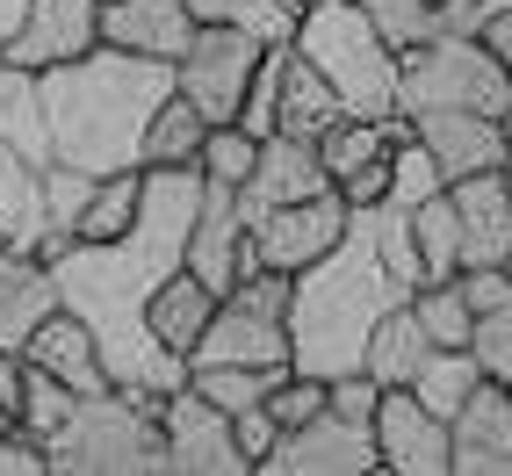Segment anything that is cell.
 Segmentation results:
<instances>
[{
  "instance_id": "6da1fadb",
  "label": "cell",
  "mask_w": 512,
  "mask_h": 476,
  "mask_svg": "<svg viewBox=\"0 0 512 476\" xmlns=\"http://www.w3.org/2000/svg\"><path fill=\"white\" fill-rule=\"evenodd\" d=\"M195 202H202L195 166H145V195H138L130 231L73 238V246L51 260L58 303L73 318H87L101 361H109V383L130 390V397H145V404H159L166 390L188 383V361L145 332V303H152V289L174 275V267H188Z\"/></svg>"
},
{
  "instance_id": "7a4b0ae2",
  "label": "cell",
  "mask_w": 512,
  "mask_h": 476,
  "mask_svg": "<svg viewBox=\"0 0 512 476\" xmlns=\"http://www.w3.org/2000/svg\"><path fill=\"white\" fill-rule=\"evenodd\" d=\"M44 94V145L51 166H80V174H123L145 152V123L159 116V101L174 94V65L94 44L87 58H65L51 73H37Z\"/></svg>"
},
{
  "instance_id": "3957f363",
  "label": "cell",
  "mask_w": 512,
  "mask_h": 476,
  "mask_svg": "<svg viewBox=\"0 0 512 476\" xmlns=\"http://www.w3.org/2000/svg\"><path fill=\"white\" fill-rule=\"evenodd\" d=\"M404 296H412V282L383 260L368 217L354 210L347 238L289 275V318H282L289 325V368H296V376H318V383L354 376L375 318L397 311Z\"/></svg>"
},
{
  "instance_id": "277c9868",
  "label": "cell",
  "mask_w": 512,
  "mask_h": 476,
  "mask_svg": "<svg viewBox=\"0 0 512 476\" xmlns=\"http://www.w3.org/2000/svg\"><path fill=\"white\" fill-rule=\"evenodd\" d=\"M289 51L339 94L347 116H397V51L354 0H311L296 15Z\"/></svg>"
},
{
  "instance_id": "5b68a950",
  "label": "cell",
  "mask_w": 512,
  "mask_h": 476,
  "mask_svg": "<svg viewBox=\"0 0 512 476\" xmlns=\"http://www.w3.org/2000/svg\"><path fill=\"white\" fill-rule=\"evenodd\" d=\"M51 476H166L159 448V404L130 390H87L65 426L44 440Z\"/></svg>"
},
{
  "instance_id": "8992f818",
  "label": "cell",
  "mask_w": 512,
  "mask_h": 476,
  "mask_svg": "<svg viewBox=\"0 0 512 476\" xmlns=\"http://www.w3.org/2000/svg\"><path fill=\"white\" fill-rule=\"evenodd\" d=\"M419 109H476V116H505L512 109V73L484 37L462 29H433L426 44L397 51V116Z\"/></svg>"
},
{
  "instance_id": "52a82bcc",
  "label": "cell",
  "mask_w": 512,
  "mask_h": 476,
  "mask_svg": "<svg viewBox=\"0 0 512 476\" xmlns=\"http://www.w3.org/2000/svg\"><path fill=\"white\" fill-rule=\"evenodd\" d=\"M347 195L325 188V195H303V202H282V210H260L246 224V246H238V275H253V267H275V275H296V267H311L318 253H332L339 238H347Z\"/></svg>"
},
{
  "instance_id": "ba28073f",
  "label": "cell",
  "mask_w": 512,
  "mask_h": 476,
  "mask_svg": "<svg viewBox=\"0 0 512 476\" xmlns=\"http://www.w3.org/2000/svg\"><path fill=\"white\" fill-rule=\"evenodd\" d=\"M267 51H275V44H253V37L217 29V22H195V44L174 65V94L195 101L202 123H238V101H246V87H253Z\"/></svg>"
},
{
  "instance_id": "9c48e42d",
  "label": "cell",
  "mask_w": 512,
  "mask_h": 476,
  "mask_svg": "<svg viewBox=\"0 0 512 476\" xmlns=\"http://www.w3.org/2000/svg\"><path fill=\"white\" fill-rule=\"evenodd\" d=\"M159 448H166V476H253V462L238 455V433L195 383L159 397Z\"/></svg>"
},
{
  "instance_id": "30bf717a",
  "label": "cell",
  "mask_w": 512,
  "mask_h": 476,
  "mask_svg": "<svg viewBox=\"0 0 512 476\" xmlns=\"http://www.w3.org/2000/svg\"><path fill=\"white\" fill-rule=\"evenodd\" d=\"M375 469H383V455H375L368 419H347L332 404L303 426H282V440L260 462V476H375Z\"/></svg>"
},
{
  "instance_id": "8fae6325",
  "label": "cell",
  "mask_w": 512,
  "mask_h": 476,
  "mask_svg": "<svg viewBox=\"0 0 512 476\" xmlns=\"http://www.w3.org/2000/svg\"><path fill=\"white\" fill-rule=\"evenodd\" d=\"M368 433L390 476H448V419H433L412 390H375Z\"/></svg>"
},
{
  "instance_id": "7c38bea8",
  "label": "cell",
  "mask_w": 512,
  "mask_h": 476,
  "mask_svg": "<svg viewBox=\"0 0 512 476\" xmlns=\"http://www.w3.org/2000/svg\"><path fill=\"white\" fill-rule=\"evenodd\" d=\"M94 44H101V0H29V15L0 58L22 73H51L65 58H87Z\"/></svg>"
},
{
  "instance_id": "4fadbf2b",
  "label": "cell",
  "mask_w": 512,
  "mask_h": 476,
  "mask_svg": "<svg viewBox=\"0 0 512 476\" xmlns=\"http://www.w3.org/2000/svg\"><path fill=\"white\" fill-rule=\"evenodd\" d=\"M448 476H512V390L476 383L448 419Z\"/></svg>"
},
{
  "instance_id": "5bb4252c",
  "label": "cell",
  "mask_w": 512,
  "mask_h": 476,
  "mask_svg": "<svg viewBox=\"0 0 512 476\" xmlns=\"http://www.w3.org/2000/svg\"><path fill=\"white\" fill-rule=\"evenodd\" d=\"M195 361L289 368V325H282V311H260V303H246V296H217V311H210V325H202L188 368Z\"/></svg>"
},
{
  "instance_id": "9a60e30c",
  "label": "cell",
  "mask_w": 512,
  "mask_h": 476,
  "mask_svg": "<svg viewBox=\"0 0 512 476\" xmlns=\"http://www.w3.org/2000/svg\"><path fill=\"white\" fill-rule=\"evenodd\" d=\"M404 123H412V138L433 152L440 181H469V174H491V166H512L498 116H476V109H419V116H404Z\"/></svg>"
},
{
  "instance_id": "2e32d148",
  "label": "cell",
  "mask_w": 512,
  "mask_h": 476,
  "mask_svg": "<svg viewBox=\"0 0 512 476\" xmlns=\"http://www.w3.org/2000/svg\"><path fill=\"white\" fill-rule=\"evenodd\" d=\"M332 174H325V159L311 138H289V130H275V138H260V159H253V174L246 188H238V210H246V224L260 210H282V202H303V195H325Z\"/></svg>"
},
{
  "instance_id": "e0dca14e",
  "label": "cell",
  "mask_w": 512,
  "mask_h": 476,
  "mask_svg": "<svg viewBox=\"0 0 512 476\" xmlns=\"http://www.w3.org/2000/svg\"><path fill=\"white\" fill-rule=\"evenodd\" d=\"M455 202V238H462V267H498L512 253V174L491 166V174L448 181Z\"/></svg>"
},
{
  "instance_id": "ac0fdd59",
  "label": "cell",
  "mask_w": 512,
  "mask_h": 476,
  "mask_svg": "<svg viewBox=\"0 0 512 476\" xmlns=\"http://www.w3.org/2000/svg\"><path fill=\"white\" fill-rule=\"evenodd\" d=\"M101 44L181 65V51L195 44V8L188 0H101Z\"/></svg>"
},
{
  "instance_id": "d6986e66",
  "label": "cell",
  "mask_w": 512,
  "mask_h": 476,
  "mask_svg": "<svg viewBox=\"0 0 512 476\" xmlns=\"http://www.w3.org/2000/svg\"><path fill=\"white\" fill-rule=\"evenodd\" d=\"M22 361L44 368V376H58L65 390H80V397H87V390H116V383H109V361H101L94 332H87V318H73L65 303L22 339Z\"/></svg>"
},
{
  "instance_id": "ffe728a7",
  "label": "cell",
  "mask_w": 512,
  "mask_h": 476,
  "mask_svg": "<svg viewBox=\"0 0 512 476\" xmlns=\"http://www.w3.org/2000/svg\"><path fill=\"white\" fill-rule=\"evenodd\" d=\"M238 246H246V210H238V188L202 181L195 224H188V267H195L217 296L238 282Z\"/></svg>"
},
{
  "instance_id": "44dd1931",
  "label": "cell",
  "mask_w": 512,
  "mask_h": 476,
  "mask_svg": "<svg viewBox=\"0 0 512 476\" xmlns=\"http://www.w3.org/2000/svg\"><path fill=\"white\" fill-rule=\"evenodd\" d=\"M51 311H58L51 260L22 253V246H0V354H22V339L37 332Z\"/></svg>"
},
{
  "instance_id": "7402d4cb",
  "label": "cell",
  "mask_w": 512,
  "mask_h": 476,
  "mask_svg": "<svg viewBox=\"0 0 512 476\" xmlns=\"http://www.w3.org/2000/svg\"><path fill=\"white\" fill-rule=\"evenodd\" d=\"M0 238L22 253H37L51 238V195H44V166L15 152L8 138H0Z\"/></svg>"
},
{
  "instance_id": "603a6c76",
  "label": "cell",
  "mask_w": 512,
  "mask_h": 476,
  "mask_svg": "<svg viewBox=\"0 0 512 476\" xmlns=\"http://www.w3.org/2000/svg\"><path fill=\"white\" fill-rule=\"evenodd\" d=\"M210 311H217V289L195 275V267H174L159 289H152V303H145V332L159 339V347H174L181 361L195 354V339H202V325H210Z\"/></svg>"
},
{
  "instance_id": "cb8c5ba5",
  "label": "cell",
  "mask_w": 512,
  "mask_h": 476,
  "mask_svg": "<svg viewBox=\"0 0 512 476\" xmlns=\"http://www.w3.org/2000/svg\"><path fill=\"white\" fill-rule=\"evenodd\" d=\"M433 354V339L419 332V318H412V296L397 303V311H383L375 318V332H368V347H361V376L375 383V390H404L419 376V361Z\"/></svg>"
},
{
  "instance_id": "d4e9b609",
  "label": "cell",
  "mask_w": 512,
  "mask_h": 476,
  "mask_svg": "<svg viewBox=\"0 0 512 476\" xmlns=\"http://www.w3.org/2000/svg\"><path fill=\"white\" fill-rule=\"evenodd\" d=\"M339 116H347V109H339V94H332L296 51H289V65H282V94H275V130H289V138H311V145H318Z\"/></svg>"
},
{
  "instance_id": "484cf974",
  "label": "cell",
  "mask_w": 512,
  "mask_h": 476,
  "mask_svg": "<svg viewBox=\"0 0 512 476\" xmlns=\"http://www.w3.org/2000/svg\"><path fill=\"white\" fill-rule=\"evenodd\" d=\"M0 138L15 152H29L37 166H51V145H44V94H37V73L0 58Z\"/></svg>"
},
{
  "instance_id": "4316f807",
  "label": "cell",
  "mask_w": 512,
  "mask_h": 476,
  "mask_svg": "<svg viewBox=\"0 0 512 476\" xmlns=\"http://www.w3.org/2000/svg\"><path fill=\"white\" fill-rule=\"evenodd\" d=\"M476 383H484V368H476L469 347H433V354L419 361V376L404 383V390H412L433 419H455V412H462V397H469Z\"/></svg>"
},
{
  "instance_id": "83f0119b",
  "label": "cell",
  "mask_w": 512,
  "mask_h": 476,
  "mask_svg": "<svg viewBox=\"0 0 512 476\" xmlns=\"http://www.w3.org/2000/svg\"><path fill=\"white\" fill-rule=\"evenodd\" d=\"M282 376H289V368H238V361H195V368H188V383L210 397L224 419H238V412H253V404H267Z\"/></svg>"
},
{
  "instance_id": "f1b7e54d",
  "label": "cell",
  "mask_w": 512,
  "mask_h": 476,
  "mask_svg": "<svg viewBox=\"0 0 512 476\" xmlns=\"http://www.w3.org/2000/svg\"><path fill=\"white\" fill-rule=\"evenodd\" d=\"M195 22H217V29H238L253 44H289L296 37V0H188Z\"/></svg>"
},
{
  "instance_id": "f546056e",
  "label": "cell",
  "mask_w": 512,
  "mask_h": 476,
  "mask_svg": "<svg viewBox=\"0 0 512 476\" xmlns=\"http://www.w3.org/2000/svg\"><path fill=\"white\" fill-rule=\"evenodd\" d=\"M202 130H210V123H202L195 101L166 94V101H159V116L145 123V152H138V166H195Z\"/></svg>"
},
{
  "instance_id": "4dcf8cb0",
  "label": "cell",
  "mask_w": 512,
  "mask_h": 476,
  "mask_svg": "<svg viewBox=\"0 0 512 476\" xmlns=\"http://www.w3.org/2000/svg\"><path fill=\"white\" fill-rule=\"evenodd\" d=\"M412 246H419L426 282L462 275V238H455V202H448V188H433L419 210H412Z\"/></svg>"
},
{
  "instance_id": "1f68e13d",
  "label": "cell",
  "mask_w": 512,
  "mask_h": 476,
  "mask_svg": "<svg viewBox=\"0 0 512 476\" xmlns=\"http://www.w3.org/2000/svg\"><path fill=\"white\" fill-rule=\"evenodd\" d=\"M138 195H145V166L101 174V181L87 188V210H80L73 238H116V231H130V217H138Z\"/></svg>"
},
{
  "instance_id": "d6a6232c",
  "label": "cell",
  "mask_w": 512,
  "mask_h": 476,
  "mask_svg": "<svg viewBox=\"0 0 512 476\" xmlns=\"http://www.w3.org/2000/svg\"><path fill=\"white\" fill-rule=\"evenodd\" d=\"M412 318H419V332L433 339V347H469V332H476V311H469V296H462L455 275L448 282H419L412 289Z\"/></svg>"
},
{
  "instance_id": "836d02e7",
  "label": "cell",
  "mask_w": 512,
  "mask_h": 476,
  "mask_svg": "<svg viewBox=\"0 0 512 476\" xmlns=\"http://www.w3.org/2000/svg\"><path fill=\"white\" fill-rule=\"evenodd\" d=\"M253 159H260V138H253V130L210 123V130H202V152H195V174H202V181H217V188H246Z\"/></svg>"
},
{
  "instance_id": "e575fe53",
  "label": "cell",
  "mask_w": 512,
  "mask_h": 476,
  "mask_svg": "<svg viewBox=\"0 0 512 476\" xmlns=\"http://www.w3.org/2000/svg\"><path fill=\"white\" fill-rule=\"evenodd\" d=\"M354 8L383 29V44L390 51H404V44H426L433 29H440V8L433 0H354Z\"/></svg>"
},
{
  "instance_id": "d590c367",
  "label": "cell",
  "mask_w": 512,
  "mask_h": 476,
  "mask_svg": "<svg viewBox=\"0 0 512 476\" xmlns=\"http://www.w3.org/2000/svg\"><path fill=\"white\" fill-rule=\"evenodd\" d=\"M80 404V390H65L58 376H44V368H29L22 361V426L37 433V440H51L58 426H65V412Z\"/></svg>"
},
{
  "instance_id": "8d00e7d4",
  "label": "cell",
  "mask_w": 512,
  "mask_h": 476,
  "mask_svg": "<svg viewBox=\"0 0 512 476\" xmlns=\"http://www.w3.org/2000/svg\"><path fill=\"white\" fill-rule=\"evenodd\" d=\"M469 354L491 383L512 390V296H498L491 311H476V332H469Z\"/></svg>"
},
{
  "instance_id": "74e56055",
  "label": "cell",
  "mask_w": 512,
  "mask_h": 476,
  "mask_svg": "<svg viewBox=\"0 0 512 476\" xmlns=\"http://www.w3.org/2000/svg\"><path fill=\"white\" fill-rule=\"evenodd\" d=\"M267 412H275V426L318 419V412H325V383H318V376H296V368H289V376L275 383V397H267Z\"/></svg>"
},
{
  "instance_id": "f35d334b",
  "label": "cell",
  "mask_w": 512,
  "mask_h": 476,
  "mask_svg": "<svg viewBox=\"0 0 512 476\" xmlns=\"http://www.w3.org/2000/svg\"><path fill=\"white\" fill-rule=\"evenodd\" d=\"M0 476H51V455L29 426H0Z\"/></svg>"
},
{
  "instance_id": "ab89813d",
  "label": "cell",
  "mask_w": 512,
  "mask_h": 476,
  "mask_svg": "<svg viewBox=\"0 0 512 476\" xmlns=\"http://www.w3.org/2000/svg\"><path fill=\"white\" fill-rule=\"evenodd\" d=\"M231 433H238V455H246L253 469H260V462H267V448L282 440V426H275V412H267V404H253V412H238V419H231Z\"/></svg>"
},
{
  "instance_id": "60d3db41",
  "label": "cell",
  "mask_w": 512,
  "mask_h": 476,
  "mask_svg": "<svg viewBox=\"0 0 512 476\" xmlns=\"http://www.w3.org/2000/svg\"><path fill=\"white\" fill-rule=\"evenodd\" d=\"M498 15H512V0H440V29H462V37H484Z\"/></svg>"
},
{
  "instance_id": "b9f144b4",
  "label": "cell",
  "mask_w": 512,
  "mask_h": 476,
  "mask_svg": "<svg viewBox=\"0 0 512 476\" xmlns=\"http://www.w3.org/2000/svg\"><path fill=\"white\" fill-rule=\"evenodd\" d=\"M484 44L498 51V65H505V73H512V15H498V22L484 29Z\"/></svg>"
},
{
  "instance_id": "7bdbcfd3",
  "label": "cell",
  "mask_w": 512,
  "mask_h": 476,
  "mask_svg": "<svg viewBox=\"0 0 512 476\" xmlns=\"http://www.w3.org/2000/svg\"><path fill=\"white\" fill-rule=\"evenodd\" d=\"M22 15H29V0H0V51H8V37L22 29Z\"/></svg>"
},
{
  "instance_id": "ee69618b",
  "label": "cell",
  "mask_w": 512,
  "mask_h": 476,
  "mask_svg": "<svg viewBox=\"0 0 512 476\" xmlns=\"http://www.w3.org/2000/svg\"><path fill=\"white\" fill-rule=\"evenodd\" d=\"M498 130H505V159H512V109H505V116H498Z\"/></svg>"
},
{
  "instance_id": "f6af8a7d",
  "label": "cell",
  "mask_w": 512,
  "mask_h": 476,
  "mask_svg": "<svg viewBox=\"0 0 512 476\" xmlns=\"http://www.w3.org/2000/svg\"><path fill=\"white\" fill-rule=\"evenodd\" d=\"M498 267H505V275H512V253H505V260H498Z\"/></svg>"
},
{
  "instance_id": "bcb514c9",
  "label": "cell",
  "mask_w": 512,
  "mask_h": 476,
  "mask_svg": "<svg viewBox=\"0 0 512 476\" xmlns=\"http://www.w3.org/2000/svg\"><path fill=\"white\" fill-rule=\"evenodd\" d=\"M296 8H311V0H296Z\"/></svg>"
},
{
  "instance_id": "7dc6e473",
  "label": "cell",
  "mask_w": 512,
  "mask_h": 476,
  "mask_svg": "<svg viewBox=\"0 0 512 476\" xmlns=\"http://www.w3.org/2000/svg\"><path fill=\"white\" fill-rule=\"evenodd\" d=\"M0 246H8V238H0Z\"/></svg>"
},
{
  "instance_id": "c3c4849f",
  "label": "cell",
  "mask_w": 512,
  "mask_h": 476,
  "mask_svg": "<svg viewBox=\"0 0 512 476\" xmlns=\"http://www.w3.org/2000/svg\"><path fill=\"white\" fill-rule=\"evenodd\" d=\"M505 174H512V166H505Z\"/></svg>"
}]
</instances>
